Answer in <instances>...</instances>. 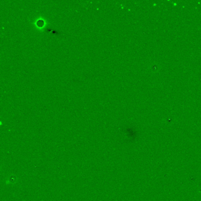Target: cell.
Masks as SVG:
<instances>
[{
	"label": "cell",
	"mask_w": 201,
	"mask_h": 201,
	"mask_svg": "<svg viewBox=\"0 0 201 201\" xmlns=\"http://www.w3.org/2000/svg\"><path fill=\"white\" fill-rule=\"evenodd\" d=\"M15 176L11 177V178L9 179V182H10V183H14V182H15Z\"/></svg>",
	"instance_id": "obj_1"
}]
</instances>
